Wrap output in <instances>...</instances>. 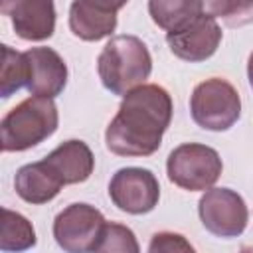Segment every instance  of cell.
Returning <instances> with one entry per match:
<instances>
[{"label": "cell", "instance_id": "cell-1", "mask_svg": "<svg viewBox=\"0 0 253 253\" xmlns=\"http://www.w3.org/2000/svg\"><path fill=\"white\" fill-rule=\"evenodd\" d=\"M172 121V97L156 83H142L123 95L115 119L105 130V144L117 156H150Z\"/></svg>", "mask_w": 253, "mask_h": 253}, {"label": "cell", "instance_id": "cell-2", "mask_svg": "<svg viewBox=\"0 0 253 253\" xmlns=\"http://www.w3.org/2000/svg\"><path fill=\"white\" fill-rule=\"evenodd\" d=\"M152 71V57L146 43L136 36L111 38L97 57V73L107 91L126 95L142 85Z\"/></svg>", "mask_w": 253, "mask_h": 253}, {"label": "cell", "instance_id": "cell-3", "mask_svg": "<svg viewBox=\"0 0 253 253\" xmlns=\"http://www.w3.org/2000/svg\"><path fill=\"white\" fill-rule=\"evenodd\" d=\"M59 125L53 99L32 95L16 105L0 123L2 150L24 152L49 138Z\"/></svg>", "mask_w": 253, "mask_h": 253}, {"label": "cell", "instance_id": "cell-4", "mask_svg": "<svg viewBox=\"0 0 253 253\" xmlns=\"http://www.w3.org/2000/svg\"><path fill=\"white\" fill-rule=\"evenodd\" d=\"M190 115L194 123L206 130H227L241 117L239 93L229 81L221 77L206 79L198 83L192 91Z\"/></svg>", "mask_w": 253, "mask_h": 253}, {"label": "cell", "instance_id": "cell-5", "mask_svg": "<svg viewBox=\"0 0 253 253\" xmlns=\"http://www.w3.org/2000/svg\"><path fill=\"white\" fill-rule=\"evenodd\" d=\"M223 162L215 148L186 142L176 146L166 160V174L172 184L188 192H206L221 176Z\"/></svg>", "mask_w": 253, "mask_h": 253}, {"label": "cell", "instance_id": "cell-6", "mask_svg": "<svg viewBox=\"0 0 253 253\" xmlns=\"http://www.w3.org/2000/svg\"><path fill=\"white\" fill-rule=\"evenodd\" d=\"M105 223V215L95 206L85 202L69 204L53 219V237L67 253L95 251Z\"/></svg>", "mask_w": 253, "mask_h": 253}, {"label": "cell", "instance_id": "cell-7", "mask_svg": "<svg viewBox=\"0 0 253 253\" xmlns=\"http://www.w3.org/2000/svg\"><path fill=\"white\" fill-rule=\"evenodd\" d=\"M198 213L202 225L215 237H239L249 221L245 200L229 188H210L200 198Z\"/></svg>", "mask_w": 253, "mask_h": 253}, {"label": "cell", "instance_id": "cell-8", "mask_svg": "<svg viewBox=\"0 0 253 253\" xmlns=\"http://www.w3.org/2000/svg\"><path fill=\"white\" fill-rule=\"evenodd\" d=\"M109 198L121 211L142 215L158 206L160 184L150 170L126 166L113 174L109 182Z\"/></svg>", "mask_w": 253, "mask_h": 253}, {"label": "cell", "instance_id": "cell-9", "mask_svg": "<svg viewBox=\"0 0 253 253\" xmlns=\"http://www.w3.org/2000/svg\"><path fill=\"white\" fill-rule=\"evenodd\" d=\"M221 42V28L210 14H200L192 22L184 24L178 30L166 32V43L170 51L190 63H200L210 59Z\"/></svg>", "mask_w": 253, "mask_h": 253}, {"label": "cell", "instance_id": "cell-10", "mask_svg": "<svg viewBox=\"0 0 253 253\" xmlns=\"http://www.w3.org/2000/svg\"><path fill=\"white\" fill-rule=\"evenodd\" d=\"M0 12L26 42H43L55 32L53 0H0Z\"/></svg>", "mask_w": 253, "mask_h": 253}, {"label": "cell", "instance_id": "cell-11", "mask_svg": "<svg viewBox=\"0 0 253 253\" xmlns=\"http://www.w3.org/2000/svg\"><path fill=\"white\" fill-rule=\"evenodd\" d=\"M26 57V89L32 95L57 97L67 85V65L51 47H32Z\"/></svg>", "mask_w": 253, "mask_h": 253}, {"label": "cell", "instance_id": "cell-12", "mask_svg": "<svg viewBox=\"0 0 253 253\" xmlns=\"http://www.w3.org/2000/svg\"><path fill=\"white\" fill-rule=\"evenodd\" d=\"M43 162L53 170V174L63 182V186L81 184L89 180L95 168V156L91 148L77 138L61 142L43 158Z\"/></svg>", "mask_w": 253, "mask_h": 253}, {"label": "cell", "instance_id": "cell-13", "mask_svg": "<svg viewBox=\"0 0 253 253\" xmlns=\"http://www.w3.org/2000/svg\"><path fill=\"white\" fill-rule=\"evenodd\" d=\"M117 28V12L95 0H73L69 8V30L83 42H99Z\"/></svg>", "mask_w": 253, "mask_h": 253}, {"label": "cell", "instance_id": "cell-14", "mask_svg": "<svg viewBox=\"0 0 253 253\" xmlns=\"http://www.w3.org/2000/svg\"><path fill=\"white\" fill-rule=\"evenodd\" d=\"M61 188H63V182L53 174V170L43 160L24 164L14 176L16 194L24 202L34 204V206L51 202L59 194Z\"/></svg>", "mask_w": 253, "mask_h": 253}, {"label": "cell", "instance_id": "cell-15", "mask_svg": "<svg viewBox=\"0 0 253 253\" xmlns=\"http://www.w3.org/2000/svg\"><path fill=\"white\" fill-rule=\"evenodd\" d=\"M148 14L158 28L172 32L204 14V4L202 0H148Z\"/></svg>", "mask_w": 253, "mask_h": 253}, {"label": "cell", "instance_id": "cell-16", "mask_svg": "<svg viewBox=\"0 0 253 253\" xmlns=\"http://www.w3.org/2000/svg\"><path fill=\"white\" fill-rule=\"evenodd\" d=\"M36 245V229L32 221L8 208H2L0 221V249L2 251H26Z\"/></svg>", "mask_w": 253, "mask_h": 253}, {"label": "cell", "instance_id": "cell-17", "mask_svg": "<svg viewBox=\"0 0 253 253\" xmlns=\"http://www.w3.org/2000/svg\"><path fill=\"white\" fill-rule=\"evenodd\" d=\"M26 87V57L24 53L2 45V73H0V95L8 99L16 91Z\"/></svg>", "mask_w": 253, "mask_h": 253}, {"label": "cell", "instance_id": "cell-18", "mask_svg": "<svg viewBox=\"0 0 253 253\" xmlns=\"http://www.w3.org/2000/svg\"><path fill=\"white\" fill-rule=\"evenodd\" d=\"M138 241L130 227L107 221L95 253H138Z\"/></svg>", "mask_w": 253, "mask_h": 253}, {"label": "cell", "instance_id": "cell-19", "mask_svg": "<svg viewBox=\"0 0 253 253\" xmlns=\"http://www.w3.org/2000/svg\"><path fill=\"white\" fill-rule=\"evenodd\" d=\"M150 253H176V251H194L190 241H186L184 235L174 233V231H158L152 235L148 243Z\"/></svg>", "mask_w": 253, "mask_h": 253}, {"label": "cell", "instance_id": "cell-20", "mask_svg": "<svg viewBox=\"0 0 253 253\" xmlns=\"http://www.w3.org/2000/svg\"><path fill=\"white\" fill-rule=\"evenodd\" d=\"M223 22L229 28H239L253 22V0H231Z\"/></svg>", "mask_w": 253, "mask_h": 253}, {"label": "cell", "instance_id": "cell-21", "mask_svg": "<svg viewBox=\"0 0 253 253\" xmlns=\"http://www.w3.org/2000/svg\"><path fill=\"white\" fill-rule=\"evenodd\" d=\"M202 4H204V12L206 14L213 16V18H223L227 8H229V4H231V0H202Z\"/></svg>", "mask_w": 253, "mask_h": 253}, {"label": "cell", "instance_id": "cell-22", "mask_svg": "<svg viewBox=\"0 0 253 253\" xmlns=\"http://www.w3.org/2000/svg\"><path fill=\"white\" fill-rule=\"evenodd\" d=\"M95 2H99L101 6H105V8H109V10H113V12H119L128 0H95Z\"/></svg>", "mask_w": 253, "mask_h": 253}, {"label": "cell", "instance_id": "cell-23", "mask_svg": "<svg viewBox=\"0 0 253 253\" xmlns=\"http://www.w3.org/2000/svg\"><path fill=\"white\" fill-rule=\"evenodd\" d=\"M247 77H249V85L253 89V51L249 55V61H247Z\"/></svg>", "mask_w": 253, "mask_h": 253}]
</instances>
